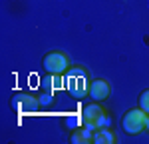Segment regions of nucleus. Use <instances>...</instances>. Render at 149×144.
Here are the masks:
<instances>
[{
	"mask_svg": "<svg viewBox=\"0 0 149 144\" xmlns=\"http://www.w3.org/2000/svg\"><path fill=\"white\" fill-rule=\"evenodd\" d=\"M81 120H84V126L92 128L93 132L97 128H105V126L111 124L109 116L103 112L102 106H97V102H93V104H90V106H86L81 110Z\"/></svg>",
	"mask_w": 149,
	"mask_h": 144,
	"instance_id": "1",
	"label": "nucleus"
},
{
	"mask_svg": "<svg viewBox=\"0 0 149 144\" xmlns=\"http://www.w3.org/2000/svg\"><path fill=\"white\" fill-rule=\"evenodd\" d=\"M66 88L74 98H84V96L90 92V84L86 82V72L80 68H74L68 74V80H66Z\"/></svg>",
	"mask_w": 149,
	"mask_h": 144,
	"instance_id": "2",
	"label": "nucleus"
},
{
	"mask_svg": "<svg viewBox=\"0 0 149 144\" xmlns=\"http://www.w3.org/2000/svg\"><path fill=\"white\" fill-rule=\"evenodd\" d=\"M145 110H141V108H133V110H129L123 114V118H121V128L123 132L127 134H137L145 128Z\"/></svg>",
	"mask_w": 149,
	"mask_h": 144,
	"instance_id": "3",
	"label": "nucleus"
},
{
	"mask_svg": "<svg viewBox=\"0 0 149 144\" xmlns=\"http://www.w3.org/2000/svg\"><path fill=\"white\" fill-rule=\"evenodd\" d=\"M68 64H70L68 56L62 52H48L42 58V68L48 74H62V72H66Z\"/></svg>",
	"mask_w": 149,
	"mask_h": 144,
	"instance_id": "4",
	"label": "nucleus"
},
{
	"mask_svg": "<svg viewBox=\"0 0 149 144\" xmlns=\"http://www.w3.org/2000/svg\"><path fill=\"white\" fill-rule=\"evenodd\" d=\"M10 106H12V110H14L16 114H32V112L38 110L40 100L34 98V96H30V94H22V92H20V94L12 96Z\"/></svg>",
	"mask_w": 149,
	"mask_h": 144,
	"instance_id": "5",
	"label": "nucleus"
},
{
	"mask_svg": "<svg viewBox=\"0 0 149 144\" xmlns=\"http://www.w3.org/2000/svg\"><path fill=\"white\" fill-rule=\"evenodd\" d=\"M109 84L105 82V80H102V78H97V80H92L90 82V92L88 94L92 96L93 102H102V100H105L107 96H109Z\"/></svg>",
	"mask_w": 149,
	"mask_h": 144,
	"instance_id": "6",
	"label": "nucleus"
},
{
	"mask_svg": "<svg viewBox=\"0 0 149 144\" xmlns=\"http://www.w3.org/2000/svg\"><path fill=\"white\" fill-rule=\"evenodd\" d=\"M70 142H72V144H88V142H93V130H92V128H88V126L78 128L76 132H72Z\"/></svg>",
	"mask_w": 149,
	"mask_h": 144,
	"instance_id": "7",
	"label": "nucleus"
},
{
	"mask_svg": "<svg viewBox=\"0 0 149 144\" xmlns=\"http://www.w3.org/2000/svg\"><path fill=\"white\" fill-rule=\"evenodd\" d=\"M115 140H117V136L109 130V126L97 128V130L93 132V142L95 144H115Z\"/></svg>",
	"mask_w": 149,
	"mask_h": 144,
	"instance_id": "8",
	"label": "nucleus"
},
{
	"mask_svg": "<svg viewBox=\"0 0 149 144\" xmlns=\"http://www.w3.org/2000/svg\"><path fill=\"white\" fill-rule=\"evenodd\" d=\"M139 108L145 110V114H149V90H143L139 94Z\"/></svg>",
	"mask_w": 149,
	"mask_h": 144,
	"instance_id": "9",
	"label": "nucleus"
},
{
	"mask_svg": "<svg viewBox=\"0 0 149 144\" xmlns=\"http://www.w3.org/2000/svg\"><path fill=\"white\" fill-rule=\"evenodd\" d=\"M38 100H40V106H50L54 98H52V94H40Z\"/></svg>",
	"mask_w": 149,
	"mask_h": 144,
	"instance_id": "10",
	"label": "nucleus"
},
{
	"mask_svg": "<svg viewBox=\"0 0 149 144\" xmlns=\"http://www.w3.org/2000/svg\"><path fill=\"white\" fill-rule=\"evenodd\" d=\"M145 128L149 130V114H147V120H145Z\"/></svg>",
	"mask_w": 149,
	"mask_h": 144,
	"instance_id": "11",
	"label": "nucleus"
}]
</instances>
